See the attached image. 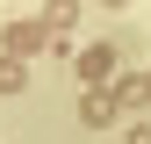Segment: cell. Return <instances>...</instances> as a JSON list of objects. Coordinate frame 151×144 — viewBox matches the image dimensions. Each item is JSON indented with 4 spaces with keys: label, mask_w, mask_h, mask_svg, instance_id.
Wrapping results in <instances>:
<instances>
[{
    "label": "cell",
    "mask_w": 151,
    "mask_h": 144,
    "mask_svg": "<svg viewBox=\"0 0 151 144\" xmlns=\"http://www.w3.org/2000/svg\"><path fill=\"white\" fill-rule=\"evenodd\" d=\"M43 36H50V22H7V29H0V43H7V58H22V50H36Z\"/></svg>",
    "instance_id": "obj_1"
},
{
    "label": "cell",
    "mask_w": 151,
    "mask_h": 144,
    "mask_svg": "<svg viewBox=\"0 0 151 144\" xmlns=\"http://www.w3.org/2000/svg\"><path fill=\"white\" fill-rule=\"evenodd\" d=\"M108 65H115V50H108V43H93L86 58H79V79H108Z\"/></svg>",
    "instance_id": "obj_2"
},
{
    "label": "cell",
    "mask_w": 151,
    "mask_h": 144,
    "mask_svg": "<svg viewBox=\"0 0 151 144\" xmlns=\"http://www.w3.org/2000/svg\"><path fill=\"white\" fill-rule=\"evenodd\" d=\"M79 115H86V122H108V115H115V94H86Z\"/></svg>",
    "instance_id": "obj_3"
},
{
    "label": "cell",
    "mask_w": 151,
    "mask_h": 144,
    "mask_svg": "<svg viewBox=\"0 0 151 144\" xmlns=\"http://www.w3.org/2000/svg\"><path fill=\"white\" fill-rule=\"evenodd\" d=\"M22 86H29V79H22V65H14V58H0V94H22Z\"/></svg>",
    "instance_id": "obj_4"
},
{
    "label": "cell",
    "mask_w": 151,
    "mask_h": 144,
    "mask_svg": "<svg viewBox=\"0 0 151 144\" xmlns=\"http://www.w3.org/2000/svg\"><path fill=\"white\" fill-rule=\"evenodd\" d=\"M122 144H151V122H129V137Z\"/></svg>",
    "instance_id": "obj_5"
},
{
    "label": "cell",
    "mask_w": 151,
    "mask_h": 144,
    "mask_svg": "<svg viewBox=\"0 0 151 144\" xmlns=\"http://www.w3.org/2000/svg\"><path fill=\"white\" fill-rule=\"evenodd\" d=\"M108 7H129V0H108Z\"/></svg>",
    "instance_id": "obj_6"
}]
</instances>
